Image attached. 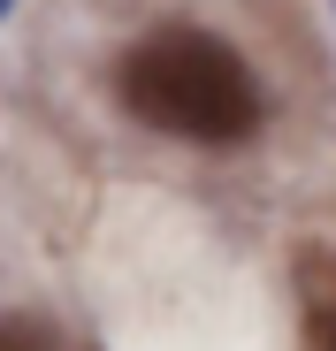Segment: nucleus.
Wrapping results in <instances>:
<instances>
[{"label":"nucleus","mask_w":336,"mask_h":351,"mask_svg":"<svg viewBox=\"0 0 336 351\" xmlns=\"http://www.w3.org/2000/svg\"><path fill=\"white\" fill-rule=\"evenodd\" d=\"M115 99L145 130L184 138V145H237L260 130V84L245 53L199 23H168L138 38L115 69Z\"/></svg>","instance_id":"nucleus-1"},{"label":"nucleus","mask_w":336,"mask_h":351,"mask_svg":"<svg viewBox=\"0 0 336 351\" xmlns=\"http://www.w3.org/2000/svg\"><path fill=\"white\" fill-rule=\"evenodd\" d=\"M306 351H336V260L306 267Z\"/></svg>","instance_id":"nucleus-2"},{"label":"nucleus","mask_w":336,"mask_h":351,"mask_svg":"<svg viewBox=\"0 0 336 351\" xmlns=\"http://www.w3.org/2000/svg\"><path fill=\"white\" fill-rule=\"evenodd\" d=\"M0 351H62V343H53V328H38L23 313H0Z\"/></svg>","instance_id":"nucleus-3"},{"label":"nucleus","mask_w":336,"mask_h":351,"mask_svg":"<svg viewBox=\"0 0 336 351\" xmlns=\"http://www.w3.org/2000/svg\"><path fill=\"white\" fill-rule=\"evenodd\" d=\"M0 16H8V0H0Z\"/></svg>","instance_id":"nucleus-4"}]
</instances>
